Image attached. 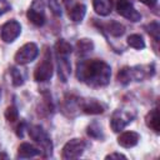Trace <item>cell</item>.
I'll list each match as a JSON object with an SVG mask.
<instances>
[{"instance_id": "cell-1", "label": "cell", "mask_w": 160, "mask_h": 160, "mask_svg": "<svg viewBox=\"0 0 160 160\" xmlns=\"http://www.w3.org/2000/svg\"><path fill=\"white\" fill-rule=\"evenodd\" d=\"M111 69L105 61L99 59L81 60L76 65V78L79 81L91 86L101 88L106 86L110 81Z\"/></svg>"}, {"instance_id": "cell-2", "label": "cell", "mask_w": 160, "mask_h": 160, "mask_svg": "<svg viewBox=\"0 0 160 160\" xmlns=\"http://www.w3.org/2000/svg\"><path fill=\"white\" fill-rule=\"evenodd\" d=\"M29 135L30 138L39 144L40 152L44 154V156H50L52 152V142L46 134V131L40 125H34L29 128Z\"/></svg>"}, {"instance_id": "cell-3", "label": "cell", "mask_w": 160, "mask_h": 160, "mask_svg": "<svg viewBox=\"0 0 160 160\" xmlns=\"http://www.w3.org/2000/svg\"><path fill=\"white\" fill-rule=\"evenodd\" d=\"M52 72H54V65L51 60V52L49 49H45L42 60L39 62V65L34 71V79L38 82H44L51 79Z\"/></svg>"}, {"instance_id": "cell-4", "label": "cell", "mask_w": 160, "mask_h": 160, "mask_svg": "<svg viewBox=\"0 0 160 160\" xmlns=\"http://www.w3.org/2000/svg\"><path fill=\"white\" fill-rule=\"evenodd\" d=\"M135 118V114L128 110H115L111 115L110 119V128L114 132H120L125 129V126L128 124H130L132 121V119Z\"/></svg>"}, {"instance_id": "cell-5", "label": "cell", "mask_w": 160, "mask_h": 160, "mask_svg": "<svg viewBox=\"0 0 160 160\" xmlns=\"http://www.w3.org/2000/svg\"><path fill=\"white\" fill-rule=\"evenodd\" d=\"M86 148V142L82 140V139H71L69 140L64 148H62V152H61V156L62 159L65 160H72V159H78L82 155L84 150Z\"/></svg>"}, {"instance_id": "cell-6", "label": "cell", "mask_w": 160, "mask_h": 160, "mask_svg": "<svg viewBox=\"0 0 160 160\" xmlns=\"http://www.w3.org/2000/svg\"><path fill=\"white\" fill-rule=\"evenodd\" d=\"M39 55V48L35 42H26L24 44L15 54L14 59L20 65H26L36 59Z\"/></svg>"}, {"instance_id": "cell-7", "label": "cell", "mask_w": 160, "mask_h": 160, "mask_svg": "<svg viewBox=\"0 0 160 160\" xmlns=\"http://www.w3.org/2000/svg\"><path fill=\"white\" fill-rule=\"evenodd\" d=\"M28 19L36 26H42L45 22V2L44 0H32L28 12Z\"/></svg>"}, {"instance_id": "cell-8", "label": "cell", "mask_w": 160, "mask_h": 160, "mask_svg": "<svg viewBox=\"0 0 160 160\" xmlns=\"http://www.w3.org/2000/svg\"><path fill=\"white\" fill-rule=\"evenodd\" d=\"M116 11L122 18L136 22L141 20V14L134 8V5L130 2V0H118L116 1Z\"/></svg>"}, {"instance_id": "cell-9", "label": "cell", "mask_w": 160, "mask_h": 160, "mask_svg": "<svg viewBox=\"0 0 160 160\" xmlns=\"http://www.w3.org/2000/svg\"><path fill=\"white\" fill-rule=\"evenodd\" d=\"M21 34V25L16 20L6 21L0 28V36L5 42H12L15 41L19 35Z\"/></svg>"}, {"instance_id": "cell-10", "label": "cell", "mask_w": 160, "mask_h": 160, "mask_svg": "<svg viewBox=\"0 0 160 160\" xmlns=\"http://www.w3.org/2000/svg\"><path fill=\"white\" fill-rule=\"evenodd\" d=\"M80 109L85 114L90 115H98L104 112V106L101 102H99L96 99H85L80 101Z\"/></svg>"}, {"instance_id": "cell-11", "label": "cell", "mask_w": 160, "mask_h": 160, "mask_svg": "<svg viewBox=\"0 0 160 160\" xmlns=\"http://www.w3.org/2000/svg\"><path fill=\"white\" fill-rule=\"evenodd\" d=\"M140 140V135L135 131H124L118 138V144L125 149H130L138 145Z\"/></svg>"}, {"instance_id": "cell-12", "label": "cell", "mask_w": 160, "mask_h": 160, "mask_svg": "<svg viewBox=\"0 0 160 160\" xmlns=\"http://www.w3.org/2000/svg\"><path fill=\"white\" fill-rule=\"evenodd\" d=\"M56 59H58V68H59V78L61 79L62 82H66L71 71L69 56H56Z\"/></svg>"}, {"instance_id": "cell-13", "label": "cell", "mask_w": 160, "mask_h": 160, "mask_svg": "<svg viewBox=\"0 0 160 160\" xmlns=\"http://www.w3.org/2000/svg\"><path fill=\"white\" fill-rule=\"evenodd\" d=\"M39 154H40V149L35 148L34 145H31L29 142H22L18 148V158H21V159L34 158V156H36Z\"/></svg>"}, {"instance_id": "cell-14", "label": "cell", "mask_w": 160, "mask_h": 160, "mask_svg": "<svg viewBox=\"0 0 160 160\" xmlns=\"http://www.w3.org/2000/svg\"><path fill=\"white\" fill-rule=\"evenodd\" d=\"M112 0H92L94 10L100 16H106L112 10Z\"/></svg>"}, {"instance_id": "cell-15", "label": "cell", "mask_w": 160, "mask_h": 160, "mask_svg": "<svg viewBox=\"0 0 160 160\" xmlns=\"http://www.w3.org/2000/svg\"><path fill=\"white\" fill-rule=\"evenodd\" d=\"M145 122L146 126L150 128L152 131H155L156 134L160 131V120H159V110L155 108L152 110H150L148 112V115L145 116Z\"/></svg>"}, {"instance_id": "cell-16", "label": "cell", "mask_w": 160, "mask_h": 160, "mask_svg": "<svg viewBox=\"0 0 160 160\" xmlns=\"http://www.w3.org/2000/svg\"><path fill=\"white\" fill-rule=\"evenodd\" d=\"M86 14V6L84 4H75L69 10V18L74 22H80Z\"/></svg>"}, {"instance_id": "cell-17", "label": "cell", "mask_w": 160, "mask_h": 160, "mask_svg": "<svg viewBox=\"0 0 160 160\" xmlns=\"http://www.w3.org/2000/svg\"><path fill=\"white\" fill-rule=\"evenodd\" d=\"M72 51V46L64 39L58 40V42L55 44V52L56 56H69Z\"/></svg>"}, {"instance_id": "cell-18", "label": "cell", "mask_w": 160, "mask_h": 160, "mask_svg": "<svg viewBox=\"0 0 160 160\" xmlns=\"http://www.w3.org/2000/svg\"><path fill=\"white\" fill-rule=\"evenodd\" d=\"M105 30L110 34V35H112V36H121L124 32H125V28H124V25L122 24H120V22H118V21H111V22H108L106 25H105Z\"/></svg>"}, {"instance_id": "cell-19", "label": "cell", "mask_w": 160, "mask_h": 160, "mask_svg": "<svg viewBox=\"0 0 160 160\" xmlns=\"http://www.w3.org/2000/svg\"><path fill=\"white\" fill-rule=\"evenodd\" d=\"M92 49H94V42L89 39H81L76 44V50L80 55H85V54L92 51Z\"/></svg>"}, {"instance_id": "cell-20", "label": "cell", "mask_w": 160, "mask_h": 160, "mask_svg": "<svg viewBox=\"0 0 160 160\" xmlns=\"http://www.w3.org/2000/svg\"><path fill=\"white\" fill-rule=\"evenodd\" d=\"M128 44H129V46H131L134 49H138V50H141V49L145 48V41H144L142 36L139 35V34L130 35L128 38Z\"/></svg>"}, {"instance_id": "cell-21", "label": "cell", "mask_w": 160, "mask_h": 160, "mask_svg": "<svg viewBox=\"0 0 160 160\" xmlns=\"http://www.w3.org/2000/svg\"><path fill=\"white\" fill-rule=\"evenodd\" d=\"M10 74H11V80H12V84L15 86H20L24 84V76L21 74V71L16 68H11L10 69Z\"/></svg>"}, {"instance_id": "cell-22", "label": "cell", "mask_w": 160, "mask_h": 160, "mask_svg": "<svg viewBox=\"0 0 160 160\" xmlns=\"http://www.w3.org/2000/svg\"><path fill=\"white\" fill-rule=\"evenodd\" d=\"M146 31L150 34V36L154 38L155 41H159V31H160V26H159V22L158 21H152L150 22L149 25L145 26Z\"/></svg>"}, {"instance_id": "cell-23", "label": "cell", "mask_w": 160, "mask_h": 160, "mask_svg": "<svg viewBox=\"0 0 160 160\" xmlns=\"http://www.w3.org/2000/svg\"><path fill=\"white\" fill-rule=\"evenodd\" d=\"M118 80L122 84H128L131 80L130 76V68H122L119 72H118Z\"/></svg>"}, {"instance_id": "cell-24", "label": "cell", "mask_w": 160, "mask_h": 160, "mask_svg": "<svg viewBox=\"0 0 160 160\" xmlns=\"http://www.w3.org/2000/svg\"><path fill=\"white\" fill-rule=\"evenodd\" d=\"M88 134H89L91 138H95V139H100V138H102L101 128H100L96 122H92V124L88 128Z\"/></svg>"}, {"instance_id": "cell-25", "label": "cell", "mask_w": 160, "mask_h": 160, "mask_svg": "<svg viewBox=\"0 0 160 160\" xmlns=\"http://www.w3.org/2000/svg\"><path fill=\"white\" fill-rule=\"evenodd\" d=\"M48 5H49L51 12L55 16H60L61 15V6H60V1L59 0H48Z\"/></svg>"}, {"instance_id": "cell-26", "label": "cell", "mask_w": 160, "mask_h": 160, "mask_svg": "<svg viewBox=\"0 0 160 160\" xmlns=\"http://www.w3.org/2000/svg\"><path fill=\"white\" fill-rule=\"evenodd\" d=\"M18 116H19V112H18V109H16L15 106H9V108L5 110V118H6L9 121L14 122L15 120H18Z\"/></svg>"}, {"instance_id": "cell-27", "label": "cell", "mask_w": 160, "mask_h": 160, "mask_svg": "<svg viewBox=\"0 0 160 160\" xmlns=\"http://www.w3.org/2000/svg\"><path fill=\"white\" fill-rule=\"evenodd\" d=\"M8 10H10V4L8 2V0H0V16Z\"/></svg>"}, {"instance_id": "cell-28", "label": "cell", "mask_w": 160, "mask_h": 160, "mask_svg": "<svg viewBox=\"0 0 160 160\" xmlns=\"http://www.w3.org/2000/svg\"><path fill=\"white\" fill-rule=\"evenodd\" d=\"M106 159H126V156L122 154H119V152H112V154L106 155Z\"/></svg>"}, {"instance_id": "cell-29", "label": "cell", "mask_w": 160, "mask_h": 160, "mask_svg": "<svg viewBox=\"0 0 160 160\" xmlns=\"http://www.w3.org/2000/svg\"><path fill=\"white\" fill-rule=\"evenodd\" d=\"M144 5H146V6H149V8H152V6H155L156 4H158V0H140Z\"/></svg>"}]
</instances>
